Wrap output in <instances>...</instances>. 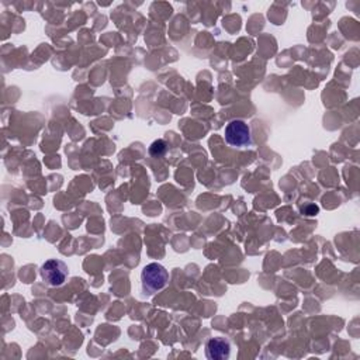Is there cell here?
<instances>
[{
    "instance_id": "1",
    "label": "cell",
    "mask_w": 360,
    "mask_h": 360,
    "mask_svg": "<svg viewBox=\"0 0 360 360\" xmlns=\"http://www.w3.org/2000/svg\"><path fill=\"white\" fill-rule=\"evenodd\" d=\"M169 282L168 270L159 263H150L143 269L141 283L145 294H154L162 290Z\"/></svg>"
},
{
    "instance_id": "2",
    "label": "cell",
    "mask_w": 360,
    "mask_h": 360,
    "mask_svg": "<svg viewBox=\"0 0 360 360\" xmlns=\"http://www.w3.org/2000/svg\"><path fill=\"white\" fill-rule=\"evenodd\" d=\"M225 141L234 148H246L252 144L249 125L242 120H233L225 127Z\"/></svg>"
},
{
    "instance_id": "3",
    "label": "cell",
    "mask_w": 360,
    "mask_h": 360,
    "mask_svg": "<svg viewBox=\"0 0 360 360\" xmlns=\"http://www.w3.org/2000/svg\"><path fill=\"white\" fill-rule=\"evenodd\" d=\"M39 272H41L42 280L53 287L62 286L69 275L68 266L58 259H50L45 262L41 266Z\"/></svg>"
},
{
    "instance_id": "4",
    "label": "cell",
    "mask_w": 360,
    "mask_h": 360,
    "mask_svg": "<svg viewBox=\"0 0 360 360\" xmlns=\"http://www.w3.org/2000/svg\"><path fill=\"white\" fill-rule=\"evenodd\" d=\"M206 356L210 360H227L231 356V343L222 336L211 338L206 343Z\"/></svg>"
},
{
    "instance_id": "5",
    "label": "cell",
    "mask_w": 360,
    "mask_h": 360,
    "mask_svg": "<svg viewBox=\"0 0 360 360\" xmlns=\"http://www.w3.org/2000/svg\"><path fill=\"white\" fill-rule=\"evenodd\" d=\"M166 151H168V145H166V143L163 140H156L150 147V154L154 158L163 156L166 154Z\"/></svg>"
}]
</instances>
